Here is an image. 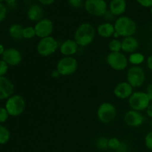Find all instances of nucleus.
<instances>
[{
    "label": "nucleus",
    "instance_id": "nucleus-11",
    "mask_svg": "<svg viewBox=\"0 0 152 152\" xmlns=\"http://www.w3.org/2000/svg\"><path fill=\"white\" fill-rule=\"evenodd\" d=\"M36 35L39 39L50 37L53 32V22L48 18H43L34 25Z\"/></svg>",
    "mask_w": 152,
    "mask_h": 152
},
{
    "label": "nucleus",
    "instance_id": "nucleus-1",
    "mask_svg": "<svg viewBox=\"0 0 152 152\" xmlns=\"http://www.w3.org/2000/svg\"><path fill=\"white\" fill-rule=\"evenodd\" d=\"M96 34L94 27L89 22H84L76 29L74 39L80 47H87L93 42Z\"/></svg>",
    "mask_w": 152,
    "mask_h": 152
},
{
    "label": "nucleus",
    "instance_id": "nucleus-4",
    "mask_svg": "<svg viewBox=\"0 0 152 152\" xmlns=\"http://www.w3.org/2000/svg\"><path fill=\"white\" fill-rule=\"evenodd\" d=\"M59 45L57 40L52 36L40 39L37 45V51L39 55L47 57L54 54L59 49Z\"/></svg>",
    "mask_w": 152,
    "mask_h": 152
},
{
    "label": "nucleus",
    "instance_id": "nucleus-34",
    "mask_svg": "<svg viewBox=\"0 0 152 152\" xmlns=\"http://www.w3.org/2000/svg\"><path fill=\"white\" fill-rule=\"evenodd\" d=\"M139 4L144 7H151L152 0H136Z\"/></svg>",
    "mask_w": 152,
    "mask_h": 152
},
{
    "label": "nucleus",
    "instance_id": "nucleus-21",
    "mask_svg": "<svg viewBox=\"0 0 152 152\" xmlns=\"http://www.w3.org/2000/svg\"><path fill=\"white\" fill-rule=\"evenodd\" d=\"M23 29L24 27L18 23L13 24L8 28V34L12 39L15 40H20L23 39Z\"/></svg>",
    "mask_w": 152,
    "mask_h": 152
},
{
    "label": "nucleus",
    "instance_id": "nucleus-13",
    "mask_svg": "<svg viewBox=\"0 0 152 152\" xmlns=\"http://www.w3.org/2000/svg\"><path fill=\"white\" fill-rule=\"evenodd\" d=\"M1 59L4 60L9 66H17L22 60V55L20 50L14 48L5 49L1 56Z\"/></svg>",
    "mask_w": 152,
    "mask_h": 152
},
{
    "label": "nucleus",
    "instance_id": "nucleus-38",
    "mask_svg": "<svg viewBox=\"0 0 152 152\" xmlns=\"http://www.w3.org/2000/svg\"><path fill=\"white\" fill-rule=\"evenodd\" d=\"M145 92L148 94L150 100H151V102H152V83L151 84L148 85V86L147 87V90Z\"/></svg>",
    "mask_w": 152,
    "mask_h": 152
},
{
    "label": "nucleus",
    "instance_id": "nucleus-28",
    "mask_svg": "<svg viewBox=\"0 0 152 152\" xmlns=\"http://www.w3.org/2000/svg\"><path fill=\"white\" fill-rule=\"evenodd\" d=\"M9 117L10 115L6 108L4 107H0V124L5 123L8 120Z\"/></svg>",
    "mask_w": 152,
    "mask_h": 152
},
{
    "label": "nucleus",
    "instance_id": "nucleus-43",
    "mask_svg": "<svg viewBox=\"0 0 152 152\" xmlns=\"http://www.w3.org/2000/svg\"><path fill=\"white\" fill-rule=\"evenodd\" d=\"M151 131H152V119L151 120Z\"/></svg>",
    "mask_w": 152,
    "mask_h": 152
},
{
    "label": "nucleus",
    "instance_id": "nucleus-17",
    "mask_svg": "<svg viewBox=\"0 0 152 152\" xmlns=\"http://www.w3.org/2000/svg\"><path fill=\"white\" fill-rule=\"evenodd\" d=\"M122 42V52L125 53H131L137 52L139 48L140 42L134 37H125L121 40Z\"/></svg>",
    "mask_w": 152,
    "mask_h": 152
},
{
    "label": "nucleus",
    "instance_id": "nucleus-29",
    "mask_svg": "<svg viewBox=\"0 0 152 152\" xmlns=\"http://www.w3.org/2000/svg\"><path fill=\"white\" fill-rule=\"evenodd\" d=\"M9 69V65L2 59H0V77H4Z\"/></svg>",
    "mask_w": 152,
    "mask_h": 152
},
{
    "label": "nucleus",
    "instance_id": "nucleus-18",
    "mask_svg": "<svg viewBox=\"0 0 152 152\" xmlns=\"http://www.w3.org/2000/svg\"><path fill=\"white\" fill-rule=\"evenodd\" d=\"M127 3L126 0H111L109 3L108 10L114 16H121L126 12Z\"/></svg>",
    "mask_w": 152,
    "mask_h": 152
},
{
    "label": "nucleus",
    "instance_id": "nucleus-26",
    "mask_svg": "<svg viewBox=\"0 0 152 152\" xmlns=\"http://www.w3.org/2000/svg\"><path fill=\"white\" fill-rule=\"evenodd\" d=\"M95 145L99 150H105L108 148V139L105 137H100L95 141Z\"/></svg>",
    "mask_w": 152,
    "mask_h": 152
},
{
    "label": "nucleus",
    "instance_id": "nucleus-44",
    "mask_svg": "<svg viewBox=\"0 0 152 152\" xmlns=\"http://www.w3.org/2000/svg\"><path fill=\"white\" fill-rule=\"evenodd\" d=\"M151 16H152V7H151Z\"/></svg>",
    "mask_w": 152,
    "mask_h": 152
},
{
    "label": "nucleus",
    "instance_id": "nucleus-24",
    "mask_svg": "<svg viewBox=\"0 0 152 152\" xmlns=\"http://www.w3.org/2000/svg\"><path fill=\"white\" fill-rule=\"evenodd\" d=\"M108 49L110 52L122 51V42L119 39H112L108 43Z\"/></svg>",
    "mask_w": 152,
    "mask_h": 152
},
{
    "label": "nucleus",
    "instance_id": "nucleus-45",
    "mask_svg": "<svg viewBox=\"0 0 152 152\" xmlns=\"http://www.w3.org/2000/svg\"><path fill=\"white\" fill-rule=\"evenodd\" d=\"M4 1V0H0V2H1V1Z\"/></svg>",
    "mask_w": 152,
    "mask_h": 152
},
{
    "label": "nucleus",
    "instance_id": "nucleus-41",
    "mask_svg": "<svg viewBox=\"0 0 152 152\" xmlns=\"http://www.w3.org/2000/svg\"><path fill=\"white\" fill-rule=\"evenodd\" d=\"M5 48H4V46L2 44L0 43V56H2L3 53H4Z\"/></svg>",
    "mask_w": 152,
    "mask_h": 152
},
{
    "label": "nucleus",
    "instance_id": "nucleus-42",
    "mask_svg": "<svg viewBox=\"0 0 152 152\" xmlns=\"http://www.w3.org/2000/svg\"><path fill=\"white\" fill-rule=\"evenodd\" d=\"M4 1H5L7 4H13V3H15V1H16V0H4Z\"/></svg>",
    "mask_w": 152,
    "mask_h": 152
},
{
    "label": "nucleus",
    "instance_id": "nucleus-23",
    "mask_svg": "<svg viewBox=\"0 0 152 152\" xmlns=\"http://www.w3.org/2000/svg\"><path fill=\"white\" fill-rule=\"evenodd\" d=\"M10 139V132L6 126L0 124V145L7 143Z\"/></svg>",
    "mask_w": 152,
    "mask_h": 152
},
{
    "label": "nucleus",
    "instance_id": "nucleus-3",
    "mask_svg": "<svg viewBox=\"0 0 152 152\" xmlns=\"http://www.w3.org/2000/svg\"><path fill=\"white\" fill-rule=\"evenodd\" d=\"M26 107L25 99L20 94H14L6 100L4 108L11 117H19L24 113Z\"/></svg>",
    "mask_w": 152,
    "mask_h": 152
},
{
    "label": "nucleus",
    "instance_id": "nucleus-37",
    "mask_svg": "<svg viewBox=\"0 0 152 152\" xmlns=\"http://www.w3.org/2000/svg\"><path fill=\"white\" fill-rule=\"evenodd\" d=\"M39 1V3H41L43 5H50V4H53V2L55 1V0H38Z\"/></svg>",
    "mask_w": 152,
    "mask_h": 152
},
{
    "label": "nucleus",
    "instance_id": "nucleus-39",
    "mask_svg": "<svg viewBox=\"0 0 152 152\" xmlns=\"http://www.w3.org/2000/svg\"><path fill=\"white\" fill-rule=\"evenodd\" d=\"M145 111H146V114L148 115V117L149 118L152 119V102L150 103V105H148V107L147 108V109Z\"/></svg>",
    "mask_w": 152,
    "mask_h": 152
},
{
    "label": "nucleus",
    "instance_id": "nucleus-46",
    "mask_svg": "<svg viewBox=\"0 0 152 152\" xmlns=\"http://www.w3.org/2000/svg\"><path fill=\"white\" fill-rule=\"evenodd\" d=\"M129 152H131V151H129Z\"/></svg>",
    "mask_w": 152,
    "mask_h": 152
},
{
    "label": "nucleus",
    "instance_id": "nucleus-25",
    "mask_svg": "<svg viewBox=\"0 0 152 152\" xmlns=\"http://www.w3.org/2000/svg\"><path fill=\"white\" fill-rule=\"evenodd\" d=\"M23 39H32L34 37H37L34 26H27L24 27L23 29Z\"/></svg>",
    "mask_w": 152,
    "mask_h": 152
},
{
    "label": "nucleus",
    "instance_id": "nucleus-32",
    "mask_svg": "<svg viewBox=\"0 0 152 152\" xmlns=\"http://www.w3.org/2000/svg\"><path fill=\"white\" fill-rule=\"evenodd\" d=\"M6 15H7V8L2 3L0 2V23L4 20Z\"/></svg>",
    "mask_w": 152,
    "mask_h": 152
},
{
    "label": "nucleus",
    "instance_id": "nucleus-30",
    "mask_svg": "<svg viewBox=\"0 0 152 152\" xmlns=\"http://www.w3.org/2000/svg\"><path fill=\"white\" fill-rule=\"evenodd\" d=\"M145 145L148 149L152 151V131L146 134L145 137Z\"/></svg>",
    "mask_w": 152,
    "mask_h": 152
},
{
    "label": "nucleus",
    "instance_id": "nucleus-22",
    "mask_svg": "<svg viewBox=\"0 0 152 152\" xmlns=\"http://www.w3.org/2000/svg\"><path fill=\"white\" fill-rule=\"evenodd\" d=\"M128 60L129 63L131 64L132 66H140L141 64L145 62V57L142 53L137 51L129 54Z\"/></svg>",
    "mask_w": 152,
    "mask_h": 152
},
{
    "label": "nucleus",
    "instance_id": "nucleus-15",
    "mask_svg": "<svg viewBox=\"0 0 152 152\" xmlns=\"http://www.w3.org/2000/svg\"><path fill=\"white\" fill-rule=\"evenodd\" d=\"M14 85L6 77H0V100H7L14 94Z\"/></svg>",
    "mask_w": 152,
    "mask_h": 152
},
{
    "label": "nucleus",
    "instance_id": "nucleus-40",
    "mask_svg": "<svg viewBox=\"0 0 152 152\" xmlns=\"http://www.w3.org/2000/svg\"><path fill=\"white\" fill-rule=\"evenodd\" d=\"M59 76H60V74H59V72L56 70H54V71H53L51 72V77L53 78H58Z\"/></svg>",
    "mask_w": 152,
    "mask_h": 152
},
{
    "label": "nucleus",
    "instance_id": "nucleus-10",
    "mask_svg": "<svg viewBox=\"0 0 152 152\" xmlns=\"http://www.w3.org/2000/svg\"><path fill=\"white\" fill-rule=\"evenodd\" d=\"M84 7L87 13L96 17L103 16L108 10V5L105 0H86Z\"/></svg>",
    "mask_w": 152,
    "mask_h": 152
},
{
    "label": "nucleus",
    "instance_id": "nucleus-20",
    "mask_svg": "<svg viewBox=\"0 0 152 152\" xmlns=\"http://www.w3.org/2000/svg\"><path fill=\"white\" fill-rule=\"evenodd\" d=\"M43 16H44L43 9L39 4H33V5H31L28 10V12H27L28 19L31 22H36V23L41 20V19H42Z\"/></svg>",
    "mask_w": 152,
    "mask_h": 152
},
{
    "label": "nucleus",
    "instance_id": "nucleus-2",
    "mask_svg": "<svg viewBox=\"0 0 152 152\" xmlns=\"http://www.w3.org/2000/svg\"><path fill=\"white\" fill-rule=\"evenodd\" d=\"M115 31L120 37H134L137 30V23L129 16H121L117 17L114 22Z\"/></svg>",
    "mask_w": 152,
    "mask_h": 152
},
{
    "label": "nucleus",
    "instance_id": "nucleus-27",
    "mask_svg": "<svg viewBox=\"0 0 152 152\" xmlns=\"http://www.w3.org/2000/svg\"><path fill=\"white\" fill-rule=\"evenodd\" d=\"M121 144V141L117 137H111L108 139V148L117 151Z\"/></svg>",
    "mask_w": 152,
    "mask_h": 152
},
{
    "label": "nucleus",
    "instance_id": "nucleus-5",
    "mask_svg": "<svg viewBox=\"0 0 152 152\" xmlns=\"http://www.w3.org/2000/svg\"><path fill=\"white\" fill-rule=\"evenodd\" d=\"M128 100L131 109L140 112L145 111L151 103V100L148 94L140 91H134Z\"/></svg>",
    "mask_w": 152,
    "mask_h": 152
},
{
    "label": "nucleus",
    "instance_id": "nucleus-12",
    "mask_svg": "<svg viewBox=\"0 0 152 152\" xmlns=\"http://www.w3.org/2000/svg\"><path fill=\"white\" fill-rule=\"evenodd\" d=\"M144 121L145 117L140 111L131 109L128 111L124 115L125 123L129 127L138 128L143 124Z\"/></svg>",
    "mask_w": 152,
    "mask_h": 152
},
{
    "label": "nucleus",
    "instance_id": "nucleus-31",
    "mask_svg": "<svg viewBox=\"0 0 152 152\" xmlns=\"http://www.w3.org/2000/svg\"><path fill=\"white\" fill-rule=\"evenodd\" d=\"M68 4L71 7L78 9L83 6V0H68Z\"/></svg>",
    "mask_w": 152,
    "mask_h": 152
},
{
    "label": "nucleus",
    "instance_id": "nucleus-16",
    "mask_svg": "<svg viewBox=\"0 0 152 152\" xmlns=\"http://www.w3.org/2000/svg\"><path fill=\"white\" fill-rule=\"evenodd\" d=\"M80 46L74 39H68L59 45V51L63 56H74L78 52Z\"/></svg>",
    "mask_w": 152,
    "mask_h": 152
},
{
    "label": "nucleus",
    "instance_id": "nucleus-36",
    "mask_svg": "<svg viewBox=\"0 0 152 152\" xmlns=\"http://www.w3.org/2000/svg\"><path fill=\"white\" fill-rule=\"evenodd\" d=\"M146 65L148 69L152 71V54L150 55L146 59Z\"/></svg>",
    "mask_w": 152,
    "mask_h": 152
},
{
    "label": "nucleus",
    "instance_id": "nucleus-35",
    "mask_svg": "<svg viewBox=\"0 0 152 152\" xmlns=\"http://www.w3.org/2000/svg\"><path fill=\"white\" fill-rule=\"evenodd\" d=\"M129 149V145L126 143V142H121L120 147L118 148V149L117 150V152H129L128 151Z\"/></svg>",
    "mask_w": 152,
    "mask_h": 152
},
{
    "label": "nucleus",
    "instance_id": "nucleus-9",
    "mask_svg": "<svg viewBox=\"0 0 152 152\" xmlns=\"http://www.w3.org/2000/svg\"><path fill=\"white\" fill-rule=\"evenodd\" d=\"M126 80L134 88L141 87L146 80L145 71L140 66H131L128 69Z\"/></svg>",
    "mask_w": 152,
    "mask_h": 152
},
{
    "label": "nucleus",
    "instance_id": "nucleus-6",
    "mask_svg": "<svg viewBox=\"0 0 152 152\" xmlns=\"http://www.w3.org/2000/svg\"><path fill=\"white\" fill-rule=\"evenodd\" d=\"M78 68V62L74 56H63L56 63V70L60 76L68 77L74 74Z\"/></svg>",
    "mask_w": 152,
    "mask_h": 152
},
{
    "label": "nucleus",
    "instance_id": "nucleus-19",
    "mask_svg": "<svg viewBox=\"0 0 152 152\" xmlns=\"http://www.w3.org/2000/svg\"><path fill=\"white\" fill-rule=\"evenodd\" d=\"M96 34L100 37L104 39H108L113 37L115 28L112 22H102L99 24L96 29Z\"/></svg>",
    "mask_w": 152,
    "mask_h": 152
},
{
    "label": "nucleus",
    "instance_id": "nucleus-33",
    "mask_svg": "<svg viewBox=\"0 0 152 152\" xmlns=\"http://www.w3.org/2000/svg\"><path fill=\"white\" fill-rule=\"evenodd\" d=\"M102 17H103V19H105V22H111L114 19L115 16L112 14V13H111L109 10H108L106 12H105V13L103 15Z\"/></svg>",
    "mask_w": 152,
    "mask_h": 152
},
{
    "label": "nucleus",
    "instance_id": "nucleus-14",
    "mask_svg": "<svg viewBox=\"0 0 152 152\" xmlns=\"http://www.w3.org/2000/svg\"><path fill=\"white\" fill-rule=\"evenodd\" d=\"M133 92L134 88L127 81L120 82L114 88V96L120 99H129Z\"/></svg>",
    "mask_w": 152,
    "mask_h": 152
},
{
    "label": "nucleus",
    "instance_id": "nucleus-8",
    "mask_svg": "<svg viewBox=\"0 0 152 152\" xmlns=\"http://www.w3.org/2000/svg\"><path fill=\"white\" fill-rule=\"evenodd\" d=\"M108 66L114 71H124L129 66L128 57L123 52H110L106 56Z\"/></svg>",
    "mask_w": 152,
    "mask_h": 152
},
{
    "label": "nucleus",
    "instance_id": "nucleus-7",
    "mask_svg": "<svg viewBox=\"0 0 152 152\" xmlns=\"http://www.w3.org/2000/svg\"><path fill=\"white\" fill-rule=\"evenodd\" d=\"M96 117L99 121L103 124L111 123L117 117V108L111 102H102L98 107Z\"/></svg>",
    "mask_w": 152,
    "mask_h": 152
}]
</instances>
